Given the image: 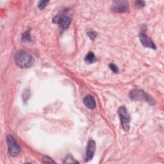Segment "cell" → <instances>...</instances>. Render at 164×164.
Masks as SVG:
<instances>
[{"instance_id":"obj_2","label":"cell","mask_w":164,"mask_h":164,"mask_svg":"<svg viewBox=\"0 0 164 164\" xmlns=\"http://www.w3.org/2000/svg\"><path fill=\"white\" fill-rule=\"evenodd\" d=\"M118 114L120 117L121 124L122 129L126 131H128L130 128V121L131 117L125 107H121L118 110Z\"/></svg>"},{"instance_id":"obj_13","label":"cell","mask_w":164,"mask_h":164,"mask_svg":"<svg viewBox=\"0 0 164 164\" xmlns=\"http://www.w3.org/2000/svg\"><path fill=\"white\" fill-rule=\"evenodd\" d=\"M87 35L91 40H94L97 37V34L92 30H89L87 32Z\"/></svg>"},{"instance_id":"obj_11","label":"cell","mask_w":164,"mask_h":164,"mask_svg":"<svg viewBox=\"0 0 164 164\" xmlns=\"http://www.w3.org/2000/svg\"><path fill=\"white\" fill-rule=\"evenodd\" d=\"M22 40L23 43H30L32 41V37H31V35L28 31L23 34Z\"/></svg>"},{"instance_id":"obj_6","label":"cell","mask_w":164,"mask_h":164,"mask_svg":"<svg viewBox=\"0 0 164 164\" xmlns=\"http://www.w3.org/2000/svg\"><path fill=\"white\" fill-rule=\"evenodd\" d=\"M113 12L116 13H126L129 11V3L126 1H116L112 5Z\"/></svg>"},{"instance_id":"obj_8","label":"cell","mask_w":164,"mask_h":164,"mask_svg":"<svg viewBox=\"0 0 164 164\" xmlns=\"http://www.w3.org/2000/svg\"><path fill=\"white\" fill-rule=\"evenodd\" d=\"M139 39L141 44L146 48H151L153 49H156V45L153 42V40L148 37L144 34H140L139 35Z\"/></svg>"},{"instance_id":"obj_5","label":"cell","mask_w":164,"mask_h":164,"mask_svg":"<svg viewBox=\"0 0 164 164\" xmlns=\"http://www.w3.org/2000/svg\"><path fill=\"white\" fill-rule=\"evenodd\" d=\"M53 23L58 24L61 30H65L69 27L71 23V18L66 15L57 16L53 19Z\"/></svg>"},{"instance_id":"obj_18","label":"cell","mask_w":164,"mask_h":164,"mask_svg":"<svg viewBox=\"0 0 164 164\" xmlns=\"http://www.w3.org/2000/svg\"><path fill=\"white\" fill-rule=\"evenodd\" d=\"M30 97V90H26L25 92H24L23 94V98L24 101H25V98L26 99V101H27V99H29Z\"/></svg>"},{"instance_id":"obj_9","label":"cell","mask_w":164,"mask_h":164,"mask_svg":"<svg viewBox=\"0 0 164 164\" xmlns=\"http://www.w3.org/2000/svg\"><path fill=\"white\" fill-rule=\"evenodd\" d=\"M84 103L85 107L89 109H94L96 108V106L95 99L91 95H87L84 98Z\"/></svg>"},{"instance_id":"obj_4","label":"cell","mask_w":164,"mask_h":164,"mask_svg":"<svg viewBox=\"0 0 164 164\" xmlns=\"http://www.w3.org/2000/svg\"><path fill=\"white\" fill-rule=\"evenodd\" d=\"M130 97L134 101H145L149 103L153 102L151 98H150L146 92L140 89H133L130 93Z\"/></svg>"},{"instance_id":"obj_14","label":"cell","mask_w":164,"mask_h":164,"mask_svg":"<svg viewBox=\"0 0 164 164\" xmlns=\"http://www.w3.org/2000/svg\"><path fill=\"white\" fill-rule=\"evenodd\" d=\"M48 3H49V1H41V2H39V3H38V7H39V9L43 10L47 6Z\"/></svg>"},{"instance_id":"obj_16","label":"cell","mask_w":164,"mask_h":164,"mask_svg":"<svg viewBox=\"0 0 164 164\" xmlns=\"http://www.w3.org/2000/svg\"><path fill=\"white\" fill-rule=\"evenodd\" d=\"M43 163H55V162L53 161L52 159H51V158L48 157H45L43 158Z\"/></svg>"},{"instance_id":"obj_12","label":"cell","mask_w":164,"mask_h":164,"mask_svg":"<svg viewBox=\"0 0 164 164\" xmlns=\"http://www.w3.org/2000/svg\"><path fill=\"white\" fill-rule=\"evenodd\" d=\"M64 163H79L77 160H76L71 155H68L64 161Z\"/></svg>"},{"instance_id":"obj_1","label":"cell","mask_w":164,"mask_h":164,"mask_svg":"<svg viewBox=\"0 0 164 164\" xmlns=\"http://www.w3.org/2000/svg\"><path fill=\"white\" fill-rule=\"evenodd\" d=\"M16 65L20 68H29L34 64V58L25 50L17 51L14 56Z\"/></svg>"},{"instance_id":"obj_3","label":"cell","mask_w":164,"mask_h":164,"mask_svg":"<svg viewBox=\"0 0 164 164\" xmlns=\"http://www.w3.org/2000/svg\"><path fill=\"white\" fill-rule=\"evenodd\" d=\"M7 142L9 155L13 157H17L20 151V148L17 141L12 135H8L7 136Z\"/></svg>"},{"instance_id":"obj_17","label":"cell","mask_w":164,"mask_h":164,"mask_svg":"<svg viewBox=\"0 0 164 164\" xmlns=\"http://www.w3.org/2000/svg\"><path fill=\"white\" fill-rule=\"evenodd\" d=\"M135 5L139 8H142L145 5V2L143 1H137L135 2Z\"/></svg>"},{"instance_id":"obj_15","label":"cell","mask_w":164,"mask_h":164,"mask_svg":"<svg viewBox=\"0 0 164 164\" xmlns=\"http://www.w3.org/2000/svg\"><path fill=\"white\" fill-rule=\"evenodd\" d=\"M109 67L112 70V71L114 72V73H119V69L117 67V66L115 65L114 64H112V63L110 64L109 65Z\"/></svg>"},{"instance_id":"obj_10","label":"cell","mask_w":164,"mask_h":164,"mask_svg":"<svg viewBox=\"0 0 164 164\" xmlns=\"http://www.w3.org/2000/svg\"><path fill=\"white\" fill-rule=\"evenodd\" d=\"M96 61V58L95 55L92 53V52H89L85 57V62L86 64H93Z\"/></svg>"},{"instance_id":"obj_7","label":"cell","mask_w":164,"mask_h":164,"mask_svg":"<svg viewBox=\"0 0 164 164\" xmlns=\"http://www.w3.org/2000/svg\"><path fill=\"white\" fill-rule=\"evenodd\" d=\"M96 142L93 140H89L87 144V147L85 154V162H89L93 158L96 152Z\"/></svg>"}]
</instances>
